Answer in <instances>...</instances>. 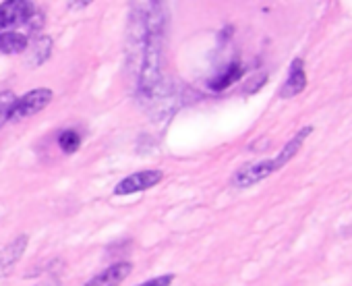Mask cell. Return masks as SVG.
Listing matches in <instances>:
<instances>
[{
  "instance_id": "8992f818",
  "label": "cell",
  "mask_w": 352,
  "mask_h": 286,
  "mask_svg": "<svg viewBox=\"0 0 352 286\" xmlns=\"http://www.w3.org/2000/svg\"><path fill=\"white\" fill-rule=\"evenodd\" d=\"M307 87V71H305V60L294 58L288 71V77L280 89V98H294Z\"/></svg>"
},
{
  "instance_id": "4fadbf2b",
  "label": "cell",
  "mask_w": 352,
  "mask_h": 286,
  "mask_svg": "<svg viewBox=\"0 0 352 286\" xmlns=\"http://www.w3.org/2000/svg\"><path fill=\"white\" fill-rule=\"evenodd\" d=\"M34 52H38V54H40L38 65H42V63L50 56V52H52V44H50V40H48L46 36H40V38L36 40V50H34Z\"/></svg>"
},
{
  "instance_id": "52a82bcc",
  "label": "cell",
  "mask_w": 352,
  "mask_h": 286,
  "mask_svg": "<svg viewBox=\"0 0 352 286\" xmlns=\"http://www.w3.org/2000/svg\"><path fill=\"white\" fill-rule=\"evenodd\" d=\"M28 234L17 236L13 243H9L3 251H0V280L11 274V270L17 265V261L23 257L25 247H28Z\"/></svg>"
},
{
  "instance_id": "30bf717a",
  "label": "cell",
  "mask_w": 352,
  "mask_h": 286,
  "mask_svg": "<svg viewBox=\"0 0 352 286\" xmlns=\"http://www.w3.org/2000/svg\"><path fill=\"white\" fill-rule=\"evenodd\" d=\"M28 46H30V36H25L21 32L11 30V32L0 34V52L3 54H9V56L21 54L28 50Z\"/></svg>"
},
{
  "instance_id": "ba28073f",
  "label": "cell",
  "mask_w": 352,
  "mask_h": 286,
  "mask_svg": "<svg viewBox=\"0 0 352 286\" xmlns=\"http://www.w3.org/2000/svg\"><path fill=\"white\" fill-rule=\"evenodd\" d=\"M311 133H313V126H302V129H300V131H298V133L288 141V143H286V146L280 150V154L274 158V164H276V168H278V170H280L282 166H286V164H288V162L298 154V150L302 148L305 139H307Z\"/></svg>"
},
{
  "instance_id": "5bb4252c",
  "label": "cell",
  "mask_w": 352,
  "mask_h": 286,
  "mask_svg": "<svg viewBox=\"0 0 352 286\" xmlns=\"http://www.w3.org/2000/svg\"><path fill=\"white\" fill-rule=\"evenodd\" d=\"M174 282V274H164V276H155L151 280H145L137 286H170Z\"/></svg>"
},
{
  "instance_id": "9c48e42d",
  "label": "cell",
  "mask_w": 352,
  "mask_h": 286,
  "mask_svg": "<svg viewBox=\"0 0 352 286\" xmlns=\"http://www.w3.org/2000/svg\"><path fill=\"white\" fill-rule=\"evenodd\" d=\"M245 75V67L241 63H230L224 71H220L214 79H210L208 87L212 91H224L228 89L230 85H234L241 77Z\"/></svg>"
},
{
  "instance_id": "6da1fadb",
  "label": "cell",
  "mask_w": 352,
  "mask_h": 286,
  "mask_svg": "<svg viewBox=\"0 0 352 286\" xmlns=\"http://www.w3.org/2000/svg\"><path fill=\"white\" fill-rule=\"evenodd\" d=\"M54 100V94L52 89L48 87H36L28 94H23L21 98H17L13 110H11V118L9 122H19V120H25L30 116H36L38 112H42L50 102Z\"/></svg>"
},
{
  "instance_id": "8fae6325",
  "label": "cell",
  "mask_w": 352,
  "mask_h": 286,
  "mask_svg": "<svg viewBox=\"0 0 352 286\" xmlns=\"http://www.w3.org/2000/svg\"><path fill=\"white\" fill-rule=\"evenodd\" d=\"M81 141L83 139H81V135L75 129H67V131H63L58 135V148L65 154H75L81 148Z\"/></svg>"
},
{
  "instance_id": "277c9868",
  "label": "cell",
  "mask_w": 352,
  "mask_h": 286,
  "mask_svg": "<svg viewBox=\"0 0 352 286\" xmlns=\"http://www.w3.org/2000/svg\"><path fill=\"white\" fill-rule=\"evenodd\" d=\"M274 173H278L276 164H274V158L270 160H259V162H253V164H247L243 166L234 179H232V185L239 187V189H247V187H253L257 183H261L263 179L272 177Z\"/></svg>"
},
{
  "instance_id": "3957f363",
  "label": "cell",
  "mask_w": 352,
  "mask_h": 286,
  "mask_svg": "<svg viewBox=\"0 0 352 286\" xmlns=\"http://www.w3.org/2000/svg\"><path fill=\"white\" fill-rule=\"evenodd\" d=\"M164 179V173L160 168H145L139 173H133L129 177H124L116 187H114V195L116 197H124V195H133V193H141L147 189H153L155 185H160Z\"/></svg>"
},
{
  "instance_id": "7c38bea8",
  "label": "cell",
  "mask_w": 352,
  "mask_h": 286,
  "mask_svg": "<svg viewBox=\"0 0 352 286\" xmlns=\"http://www.w3.org/2000/svg\"><path fill=\"white\" fill-rule=\"evenodd\" d=\"M15 102H17L15 91H11V89L0 91V129H3V126L9 122V118H11V110H13Z\"/></svg>"
},
{
  "instance_id": "7a4b0ae2",
  "label": "cell",
  "mask_w": 352,
  "mask_h": 286,
  "mask_svg": "<svg viewBox=\"0 0 352 286\" xmlns=\"http://www.w3.org/2000/svg\"><path fill=\"white\" fill-rule=\"evenodd\" d=\"M36 11V5L30 0H5V3H0V34L11 32L17 25H28Z\"/></svg>"
},
{
  "instance_id": "5b68a950",
  "label": "cell",
  "mask_w": 352,
  "mask_h": 286,
  "mask_svg": "<svg viewBox=\"0 0 352 286\" xmlns=\"http://www.w3.org/2000/svg\"><path fill=\"white\" fill-rule=\"evenodd\" d=\"M133 272V263L131 261H118L112 263L110 267L102 270L100 274L91 276L83 286H120Z\"/></svg>"
}]
</instances>
